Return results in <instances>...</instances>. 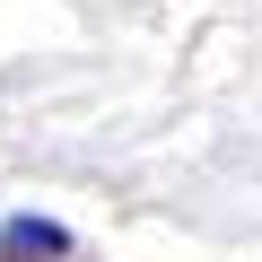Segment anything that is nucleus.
Listing matches in <instances>:
<instances>
[{"label": "nucleus", "instance_id": "nucleus-1", "mask_svg": "<svg viewBox=\"0 0 262 262\" xmlns=\"http://www.w3.org/2000/svg\"><path fill=\"white\" fill-rule=\"evenodd\" d=\"M0 262H70V227L61 219H35V210L0 219Z\"/></svg>", "mask_w": 262, "mask_h": 262}]
</instances>
